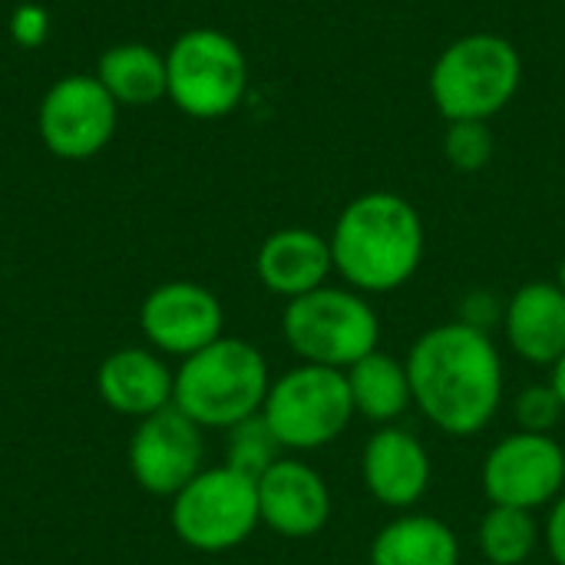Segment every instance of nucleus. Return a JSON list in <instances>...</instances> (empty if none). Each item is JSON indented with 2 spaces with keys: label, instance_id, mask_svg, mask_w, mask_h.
<instances>
[{
  "label": "nucleus",
  "instance_id": "obj_24",
  "mask_svg": "<svg viewBox=\"0 0 565 565\" xmlns=\"http://www.w3.org/2000/svg\"><path fill=\"white\" fill-rule=\"evenodd\" d=\"M516 424L523 434H553L565 417L563 401L553 384H533L516 397Z\"/></svg>",
  "mask_w": 565,
  "mask_h": 565
},
{
  "label": "nucleus",
  "instance_id": "obj_19",
  "mask_svg": "<svg viewBox=\"0 0 565 565\" xmlns=\"http://www.w3.org/2000/svg\"><path fill=\"white\" fill-rule=\"evenodd\" d=\"M344 377L354 401V414H361L371 424L391 427L397 417H404L407 407H414L407 364L394 354H384L381 348L361 358L354 367H348Z\"/></svg>",
  "mask_w": 565,
  "mask_h": 565
},
{
  "label": "nucleus",
  "instance_id": "obj_25",
  "mask_svg": "<svg viewBox=\"0 0 565 565\" xmlns=\"http://www.w3.org/2000/svg\"><path fill=\"white\" fill-rule=\"evenodd\" d=\"M503 315H507V305H503L497 295H490V291H473V295L463 301L457 321H463V324H470V328L490 334V328H497V324L503 328Z\"/></svg>",
  "mask_w": 565,
  "mask_h": 565
},
{
  "label": "nucleus",
  "instance_id": "obj_21",
  "mask_svg": "<svg viewBox=\"0 0 565 565\" xmlns=\"http://www.w3.org/2000/svg\"><path fill=\"white\" fill-rule=\"evenodd\" d=\"M477 540L490 565H523L540 546V526L530 510L490 507L480 520Z\"/></svg>",
  "mask_w": 565,
  "mask_h": 565
},
{
  "label": "nucleus",
  "instance_id": "obj_9",
  "mask_svg": "<svg viewBox=\"0 0 565 565\" xmlns=\"http://www.w3.org/2000/svg\"><path fill=\"white\" fill-rule=\"evenodd\" d=\"M565 450L553 434H510L483 460V493L490 507L536 513L563 497Z\"/></svg>",
  "mask_w": 565,
  "mask_h": 565
},
{
  "label": "nucleus",
  "instance_id": "obj_22",
  "mask_svg": "<svg viewBox=\"0 0 565 565\" xmlns=\"http://www.w3.org/2000/svg\"><path fill=\"white\" fill-rule=\"evenodd\" d=\"M275 460H281V444L275 440L271 427L265 424L262 414L235 424L228 430V444H225V467L258 480Z\"/></svg>",
  "mask_w": 565,
  "mask_h": 565
},
{
  "label": "nucleus",
  "instance_id": "obj_23",
  "mask_svg": "<svg viewBox=\"0 0 565 565\" xmlns=\"http://www.w3.org/2000/svg\"><path fill=\"white\" fill-rule=\"evenodd\" d=\"M493 129L490 122H447L444 156L457 172H480L493 159Z\"/></svg>",
  "mask_w": 565,
  "mask_h": 565
},
{
  "label": "nucleus",
  "instance_id": "obj_2",
  "mask_svg": "<svg viewBox=\"0 0 565 565\" xmlns=\"http://www.w3.org/2000/svg\"><path fill=\"white\" fill-rule=\"evenodd\" d=\"M328 245L348 288L387 295L417 275L427 235L414 202L397 192H364L341 209Z\"/></svg>",
  "mask_w": 565,
  "mask_h": 565
},
{
  "label": "nucleus",
  "instance_id": "obj_7",
  "mask_svg": "<svg viewBox=\"0 0 565 565\" xmlns=\"http://www.w3.org/2000/svg\"><path fill=\"white\" fill-rule=\"evenodd\" d=\"M248 89V60L222 30H189L166 53V96L192 119H222Z\"/></svg>",
  "mask_w": 565,
  "mask_h": 565
},
{
  "label": "nucleus",
  "instance_id": "obj_27",
  "mask_svg": "<svg viewBox=\"0 0 565 565\" xmlns=\"http://www.w3.org/2000/svg\"><path fill=\"white\" fill-rule=\"evenodd\" d=\"M543 536H546V546H550L553 563L565 565V490L563 497L553 503V510H550V520H546Z\"/></svg>",
  "mask_w": 565,
  "mask_h": 565
},
{
  "label": "nucleus",
  "instance_id": "obj_15",
  "mask_svg": "<svg viewBox=\"0 0 565 565\" xmlns=\"http://www.w3.org/2000/svg\"><path fill=\"white\" fill-rule=\"evenodd\" d=\"M503 334L513 354L536 367H553L565 354V295L556 281H526L507 301Z\"/></svg>",
  "mask_w": 565,
  "mask_h": 565
},
{
  "label": "nucleus",
  "instance_id": "obj_14",
  "mask_svg": "<svg viewBox=\"0 0 565 565\" xmlns=\"http://www.w3.org/2000/svg\"><path fill=\"white\" fill-rule=\"evenodd\" d=\"M361 477L367 493L387 510H414L430 490V454L404 427H381L361 454Z\"/></svg>",
  "mask_w": 565,
  "mask_h": 565
},
{
  "label": "nucleus",
  "instance_id": "obj_10",
  "mask_svg": "<svg viewBox=\"0 0 565 565\" xmlns=\"http://www.w3.org/2000/svg\"><path fill=\"white\" fill-rule=\"evenodd\" d=\"M116 99L96 76H63L40 103L36 129L43 146L70 162L96 156L116 132Z\"/></svg>",
  "mask_w": 565,
  "mask_h": 565
},
{
  "label": "nucleus",
  "instance_id": "obj_20",
  "mask_svg": "<svg viewBox=\"0 0 565 565\" xmlns=\"http://www.w3.org/2000/svg\"><path fill=\"white\" fill-rule=\"evenodd\" d=\"M96 79L122 106H152L166 96V56L146 43H116L99 56Z\"/></svg>",
  "mask_w": 565,
  "mask_h": 565
},
{
  "label": "nucleus",
  "instance_id": "obj_29",
  "mask_svg": "<svg viewBox=\"0 0 565 565\" xmlns=\"http://www.w3.org/2000/svg\"><path fill=\"white\" fill-rule=\"evenodd\" d=\"M556 285L563 288V295H565V258H563V265H559V278H556Z\"/></svg>",
  "mask_w": 565,
  "mask_h": 565
},
{
  "label": "nucleus",
  "instance_id": "obj_1",
  "mask_svg": "<svg viewBox=\"0 0 565 565\" xmlns=\"http://www.w3.org/2000/svg\"><path fill=\"white\" fill-rule=\"evenodd\" d=\"M414 407L447 437H477L503 404V358L487 331L447 321L407 354Z\"/></svg>",
  "mask_w": 565,
  "mask_h": 565
},
{
  "label": "nucleus",
  "instance_id": "obj_8",
  "mask_svg": "<svg viewBox=\"0 0 565 565\" xmlns=\"http://www.w3.org/2000/svg\"><path fill=\"white\" fill-rule=\"evenodd\" d=\"M258 523V480L232 467L202 470L172 497V530L199 553H228L242 546Z\"/></svg>",
  "mask_w": 565,
  "mask_h": 565
},
{
  "label": "nucleus",
  "instance_id": "obj_30",
  "mask_svg": "<svg viewBox=\"0 0 565 565\" xmlns=\"http://www.w3.org/2000/svg\"><path fill=\"white\" fill-rule=\"evenodd\" d=\"M563 3H565V0H563Z\"/></svg>",
  "mask_w": 565,
  "mask_h": 565
},
{
  "label": "nucleus",
  "instance_id": "obj_6",
  "mask_svg": "<svg viewBox=\"0 0 565 565\" xmlns=\"http://www.w3.org/2000/svg\"><path fill=\"white\" fill-rule=\"evenodd\" d=\"M265 424L271 427L281 450H321L334 444L354 420V401L344 371L298 364L271 381L265 407Z\"/></svg>",
  "mask_w": 565,
  "mask_h": 565
},
{
  "label": "nucleus",
  "instance_id": "obj_18",
  "mask_svg": "<svg viewBox=\"0 0 565 565\" xmlns=\"http://www.w3.org/2000/svg\"><path fill=\"white\" fill-rule=\"evenodd\" d=\"M371 565H460V540L437 516L404 513L374 536Z\"/></svg>",
  "mask_w": 565,
  "mask_h": 565
},
{
  "label": "nucleus",
  "instance_id": "obj_13",
  "mask_svg": "<svg viewBox=\"0 0 565 565\" xmlns=\"http://www.w3.org/2000/svg\"><path fill=\"white\" fill-rule=\"evenodd\" d=\"M258 513L271 533L308 540L331 520V490L315 467L281 457L258 477Z\"/></svg>",
  "mask_w": 565,
  "mask_h": 565
},
{
  "label": "nucleus",
  "instance_id": "obj_12",
  "mask_svg": "<svg viewBox=\"0 0 565 565\" xmlns=\"http://www.w3.org/2000/svg\"><path fill=\"white\" fill-rule=\"evenodd\" d=\"M222 301L195 281H166L146 295L139 328L152 348L189 358L222 338Z\"/></svg>",
  "mask_w": 565,
  "mask_h": 565
},
{
  "label": "nucleus",
  "instance_id": "obj_26",
  "mask_svg": "<svg viewBox=\"0 0 565 565\" xmlns=\"http://www.w3.org/2000/svg\"><path fill=\"white\" fill-rule=\"evenodd\" d=\"M46 30H50V17L36 3H23L10 17V33L20 46H40L46 40Z\"/></svg>",
  "mask_w": 565,
  "mask_h": 565
},
{
  "label": "nucleus",
  "instance_id": "obj_28",
  "mask_svg": "<svg viewBox=\"0 0 565 565\" xmlns=\"http://www.w3.org/2000/svg\"><path fill=\"white\" fill-rule=\"evenodd\" d=\"M553 371V377H550V384L556 387V394H559V401H563V407H565V354L550 367Z\"/></svg>",
  "mask_w": 565,
  "mask_h": 565
},
{
  "label": "nucleus",
  "instance_id": "obj_16",
  "mask_svg": "<svg viewBox=\"0 0 565 565\" xmlns=\"http://www.w3.org/2000/svg\"><path fill=\"white\" fill-rule=\"evenodd\" d=\"M255 271L271 295H278L285 301L301 298V295L328 285V278L334 271L331 245L315 228H298V225L278 228L262 242Z\"/></svg>",
  "mask_w": 565,
  "mask_h": 565
},
{
  "label": "nucleus",
  "instance_id": "obj_3",
  "mask_svg": "<svg viewBox=\"0 0 565 565\" xmlns=\"http://www.w3.org/2000/svg\"><path fill=\"white\" fill-rule=\"evenodd\" d=\"M268 387L271 377L262 351L242 338H218L182 361L172 387V407L199 427L232 430L235 424L262 414Z\"/></svg>",
  "mask_w": 565,
  "mask_h": 565
},
{
  "label": "nucleus",
  "instance_id": "obj_17",
  "mask_svg": "<svg viewBox=\"0 0 565 565\" xmlns=\"http://www.w3.org/2000/svg\"><path fill=\"white\" fill-rule=\"evenodd\" d=\"M96 387L109 411L142 420L172 404L175 374H169L156 354L142 348H122L99 364Z\"/></svg>",
  "mask_w": 565,
  "mask_h": 565
},
{
  "label": "nucleus",
  "instance_id": "obj_5",
  "mask_svg": "<svg viewBox=\"0 0 565 565\" xmlns=\"http://www.w3.org/2000/svg\"><path fill=\"white\" fill-rule=\"evenodd\" d=\"M281 334L301 364L348 371L381 348V318L367 295L321 285L285 305Z\"/></svg>",
  "mask_w": 565,
  "mask_h": 565
},
{
  "label": "nucleus",
  "instance_id": "obj_11",
  "mask_svg": "<svg viewBox=\"0 0 565 565\" xmlns=\"http://www.w3.org/2000/svg\"><path fill=\"white\" fill-rule=\"evenodd\" d=\"M202 427L179 407H162L139 420L129 440V470L152 497H175L202 473Z\"/></svg>",
  "mask_w": 565,
  "mask_h": 565
},
{
  "label": "nucleus",
  "instance_id": "obj_4",
  "mask_svg": "<svg viewBox=\"0 0 565 565\" xmlns=\"http://www.w3.org/2000/svg\"><path fill=\"white\" fill-rule=\"evenodd\" d=\"M523 56L500 33H467L430 66V99L447 122H490L520 93Z\"/></svg>",
  "mask_w": 565,
  "mask_h": 565
}]
</instances>
